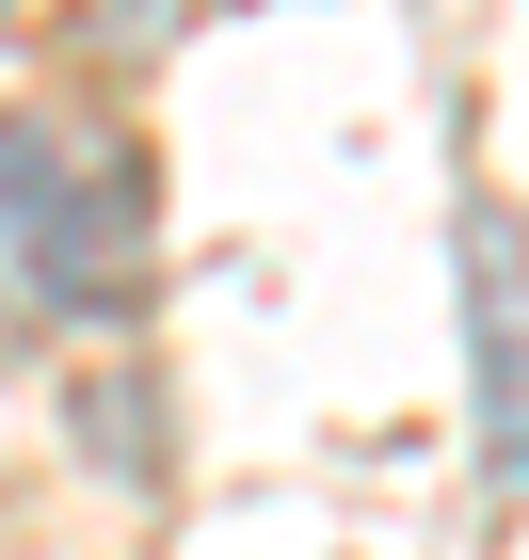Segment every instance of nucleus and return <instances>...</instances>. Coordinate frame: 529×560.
<instances>
[{
  "label": "nucleus",
  "mask_w": 529,
  "mask_h": 560,
  "mask_svg": "<svg viewBox=\"0 0 529 560\" xmlns=\"http://www.w3.org/2000/svg\"><path fill=\"white\" fill-rule=\"evenodd\" d=\"M145 304V161L65 113H0V337H96Z\"/></svg>",
  "instance_id": "nucleus-1"
},
{
  "label": "nucleus",
  "mask_w": 529,
  "mask_h": 560,
  "mask_svg": "<svg viewBox=\"0 0 529 560\" xmlns=\"http://www.w3.org/2000/svg\"><path fill=\"white\" fill-rule=\"evenodd\" d=\"M465 337H482V448L497 480H529V257L497 209H465Z\"/></svg>",
  "instance_id": "nucleus-2"
}]
</instances>
